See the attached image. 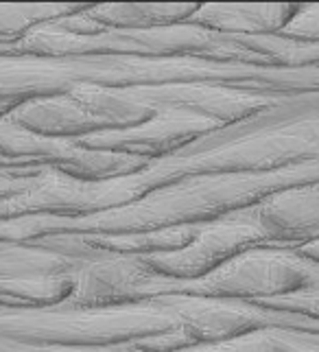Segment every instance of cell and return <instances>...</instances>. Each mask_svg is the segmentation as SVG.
<instances>
[{
	"label": "cell",
	"instance_id": "cell-1",
	"mask_svg": "<svg viewBox=\"0 0 319 352\" xmlns=\"http://www.w3.org/2000/svg\"><path fill=\"white\" fill-rule=\"evenodd\" d=\"M144 267L125 256H109L92 261L79 272L75 300L85 307L112 305L127 298L144 283Z\"/></svg>",
	"mask_w": 319,
	"mask_h": 352
}]
</instances>
